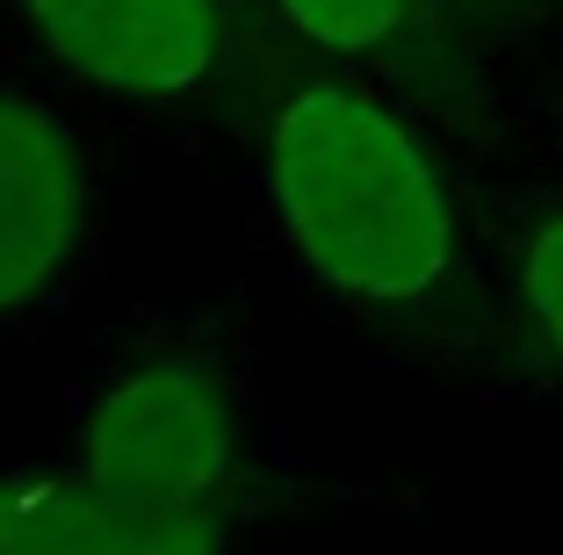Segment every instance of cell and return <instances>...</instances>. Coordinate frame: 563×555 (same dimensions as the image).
I'll use <instances>...</instances> for the list:
<instances>
[{
  "label": "cell",
  "mask_w": 563,
  "mask_h": 555,
  "mask_svg": "<svg viewBox=\"0 0 563 555\" xmlns=\"http://www.w3.org/2000/svg\"><path fill=\"white\" fill-rule=\"evenodd\" d=\"M267 196L325 289L419 303L455 267V202L441 166L362 87H303L267 123Z\"/></svg>",
  "instance_id": "6da1fadb"
},
{
  "label": "cell",
  "mask_w": 563,
  "mask_h": 555,
  "mask_svg": "<svg viewBox=\"0 0 563 555\" xmlns=\"http://www.w3.org/2000/svg\"><path fill=\"white\" fill-rule=\"evenodd\" d=\"M80 469L123 490L166 498H232L246 469V425L232 390L196 360L131 368L87 404L80 419Z\"/></svg>",
  "instance_id": "7a4b0ae2"
},
{
  "label": "cell",
  "mask_w": 563,
  "mask_h": 555,
  "mask_svg": "<svg viewBox=\"0 0 563 555\" xmlns=\"http://www.w3.org/2000/svg\"><path fill=\"white\" fill-rule=\"evenodd\" d=\"M87 238V159L66 115L0 87V318L36 311Z\"/></svg>",
  "instance_id": "3957f363"
},
{
  "label": "cell",
  "mask_w": 563,
  "mask_h": 555,
  "mask_svg": "<svg viewBox=\"0 0 563 555\" xmlns=\"http://www.w3.org/2000/svg\"><path fill=\"white\" fill-rule=\"evenodd\" d=\"M22 8L58 66L131 101H174L210 87L224 51L217 0H22Z\"/></svg>",
  "instance_id": "277c9868"
},
{
  "label": "cell",
  "mask_w": 563,
  "mask_h": 555,
  "mask_svg": "<svg viewBox=\"0 0 563 555\" xmlns=\"http://www.w3.org/2000/svg\"><path fill=\"white\" fill-rule=\"evenodd\" d=\"M0 555H131L109 490L73 469L0 476Z\"/></svg>",
  "instance_id": "5b68a950"
},
{
  "label": "cell",
  "mask_w": 563,
  "mask_h": 555,
  "mask_svg": "<svg viewBox=\"0 0 563 555\" xmlns=\"http://www.w3.org/2000/svg\"><path fill=\"white\" fill-rule=\"evenodd\" d=\"M282 22L325 51H376L383 36H398L412 0H275Z\"/></svg>",
  "instance_id": "8992f818"
},
{
  "label": "cell",
  "mask_w": 563,
  "mask_h": 555,
  "mask_svg": "<svg viewBox=\"0 0 563 555\" xmlns=\"http://www.w3.org/2000/svg\"><path fill=\"white\" fill-rule=\"evenodd\" d=\"M520 296H528V318L549 340V354L563 360V210L549 217L528 238V253H520Z\"/></svg>",
  "instance_id": "52a82bcc"
}]
</instances>
